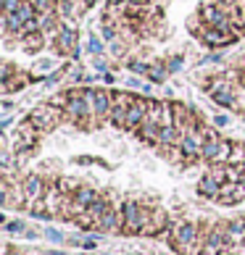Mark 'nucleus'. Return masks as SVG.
I'll use <instances>...</instances> for the list:
<instances>
[{
  "label": "nucleus",
  "mask_w": 245,
  "mask_h": 255,
  "mask_svg": "<svg viewBox=\"0 0 245 255\" xmlns=\"http://www.w3.org/2000/svg\"><path fill=\"white\" fill-rule=\"evenodd\" d=\"M238 90L235 87V79L230 74H219V77H211L206 82V92L216 106L227 108V111H243V103L238 100Z\"/></svg>",
  "instance_id": "nucleus-1"
},
{
  "label": "nucleus",
  "mask_w": 245,
  "mask_h": 255,
  "mask_svg": "<svg viewBox=\"0 0 245 255\" xmlns=\"http://www.w3.org/2000/svg\"><path fill=\"white\" fill-rule=\"evenodd\" d=\"M11 124H13V119L5 113V116H3V121H0V129H3V131H8V127H11Z\"/></svg>",
  "instance_id": "nucleus-37"
},
{
  "label": "nucleus",
  "mask_w": 245,
  "mask_h": 255,
  "mask_svg": "<svg viewBox=\"0 0 245 255\" xmlns=\"http://www.w3.org/2000/svg\"><path fill=\"white\" fill-rule=\"evenodd\" d=\"M45 237H48L50 242H55V245H63L66 242V237H63L58 229H45Z\"/></svg>",
  "instance_id": "nucleus-30"
},
{
  "label": "nucleus",
  "mask_w": 245,
  "mask_h": 255,
  "mask_svg": "<svg viewBox=\"0 0 245 255\" xmlns=\"http://www.w3.org/2000/svg\"><path fill=\"white\" fill-rule=\"evenodd\" d=\"M24 195H26V208H32L37 200H42L45 192H48V182H45L42 174H26L21 179Z\"/></svg>",
  "instance_id": "nucleus-11"
},
{
  "label": "nucleus",
  "mask_w": 245,
  "mask_h": 255,
  "mask_svg": "<svg viewBox=\"0 0 245 255\" xmlns=\"http://www.w3.org/2000/svg\"><path fill=\"white\" fill-rule=\"evenodd\" d=\"M95 69H98V74H106L108 71V63L100 58V55H95Z\"/></svg>",
  "instance_id": "nucleus-36"
},
{
  "label": "nucleus",
  "mask_w": 245,
  "mask_h": 255,
  "mask_svg": "<svg viewBox=\"0 0 245 255\" xmlns=\"http://www.w3.org/2000/svg\"><path fill=\"white\" fill-rule=\"evenodd\" d=\"M219 192H222V182H219V179H214L211 171L206 174L201 182H198V195L206 197V200H216V197H219Z\"/></svg>",
  "instance_id": "nucleus-16"
},
{
  "label": "nucleus",
  "mask_w": 245,
  "mask_h": 255,
  "mask_svg": "<svg viewBox=\"0 0 245 255\" xmlns=\"http://www.w3.org/2000/svg\"><path fill=\"white\" fill-rule=\"evenodd\" d=\"M127 69L135 74V77H148V71H150V63L145 61H137V58H129L127 61Z\"/></svg>",
  "instance_id": "nucleus-23"
},
{
  "label": "nucleus",
  "mask_w": 245,
  "mask_h": 255,
  "mask_svg": "<svg viewBox=\"0 0 245 255\" xmlns=\"http://www.w3.org/2000/svg\"><path fill=\"white\" fill-rule=\"evenodd\" d=\"M206 134H209V129H206V127L190 129V131H185V134H182L180 150L185 155V163H195V160H201V150H203V142H206Z\"/></svg>",
  "instance_id": "nucleus-7"
},
{
  "label": "nucleus",
  "mask_w": 245,
  "mask_h": 255,
  "mask_svg": "<svg viewBox=\"0 0 245 255\" xmlns=\"http://www.w3.org/2000/svg\"><path fill=\"white\" fill-rule=\"evenodd\" d=\"M150 106H153V100H150V98H137V100L129 106L127 121H124V129H127V131H137V127L145 121V116H148Z\"/></svg>",
  "instance_id": "nucleus-12"
},
{
  "label": "nucleus",
  "mask_w": 245,
  "mask_h": 255,
  "mask_svg": "<svg viewBox=\"0 0 245 255\" xmlns=\"http://www.w3.org/2000/svg\"><path fill=\"white\" fill-rule=\"evenodd\" d=\"M243 119H245V108H243Z\"/></svg>",
  "instance_id": "nucleus-41"
},
{
  "label": "nucleus",
  "mask_w": 245,
  "mask_h": 255,
  "mask_svg": "<svg viewBox=\"0 0 245 255\" xmlns=\"http://www.w3.org/2000/svg\"><path fill=\"white\" fill-rule=\"evenodd\" d=\"M53 69H55V61L53 58H42V61H37L34 63V77H40L42 79V74H53Z\"/></svg>",
  "instance_id": "nucleus-25"
},
{
  "label": "nucleus",
  "mask_w": 245,
  "mask_h": 255,
  "mask_svg": "<svg viewBox=\"0 0 245 255\" xmlns=\"http://www.w3.org/2000/svg\"><path fill=\"white\" fill-rule=\"evenodd\" d=\"M135 100H137V95L132 90H114V108H111V113H108V124H114L116 129H124L129 106Z\"/></svg>",
  "instance_id": "nucleus-8"
},
{
  "label": "nucleus",
  "mask_w": 245,
  "mask_h": 255,
  "mask_svg": "<svg viewBox=\"0 0 245 255\" xmlns=\"http://www.w3.org/2000/svg\"><path fill=\"white\" fill-rule=\"evenodd\" d=\"M34 5L37 13H48V11H55V0H29Z\"/></svg>",
  "instance_id": "nucleus-26"
},
{
  "label": "nucleus",
  "mask_w": 245,
  "mask_h": 255,
  "mask_svg": "<svg viewBox=\"0 0 245 255\" xmlns=\"http://www.w3.org/2000/svg\"><path fill=\"white\" fill-rule=\"evenodd\" d=\"M222 61V53H214V55H206V58L201 61V66H209V63H219Z\"/></svg>",
  "instance_id": "nucleus-35"
},
{
  "label": "nucleus",
  "mask_w": 245,
  "mask_h": 255,
  "mask_svg": "<svg viewBox=\"0 0 245 255\" xmlns=\"http://www.w3.org/2000/svg\"><path fill=\"white\" fill-rule=\"evenodd\" d=\"M100 79L106 82V84H114V79H116V77H114V71H106V74H100Z\"/></svg>",
  "instance_id": "nucleus-38"
},
{
  "label": "nucleus",
  "mask_w": 245,
  "mask_h": 255,
  "mask_svg": "<svg viewBox=\"0 0 245 255\" xmlns=\"http://www.w3.org/2000/svg\"><path fill=\"white\" fill-rule=\"evenodd\" d=\"M95 3H98V0H84L82 5H84V8H90V5H95Z\"/></svg>",
  "instance_id": "nucleus-40"
},
{
  "label": "nucleus",
  "mask_w": 245,
  "mask_h": 255,
  "mask_svg": "<svg viewBox=\"0 0 245 255\" xmlns=\"http://www.w3.org/2000/svg\"><path fill=\"white\" fill-rule=\"evenodd\" d=\"M0 111H3V113H11V111H13V103H11V100H3V106H0Z\"/></svg>",
  "instance_id": "nucleus-39"
},
{
  "label": "nucleus",
  "mask_w": 245,
  "mask_h": 255,
  "mask_svg": "<svg viewBox=\"0 0 245 255\" xmlns=\"http://www.w3.org/2000/svg\"><path fill=\"white\" fill-rule=\"evenodd\" d=\"M95 229L98 232H121V208H111V211L95 224Z\"/></svg>",
  "instance_id": "nucleus-18"
},
{
  "label": "nucleus",
  "mask_w": 245,
  "mask_h": 255,
  "mask_svg": "<svg viewBox=\"0 0 245 255\" xmlns=\"http://www.w3.org/2000/svg\"><path fill=\"white\" fill-rule=\"evenodd\" d=\"M5 232H8V234H26V224H24L21 219L8 221V224H5Z\"/></svg>",
  "instance_id": "nucleus-28"
},
{
  "label": "nucleus",
  "mask_w": 245,
  "mask_h": 255,
  "mask_svg": "<svg viewBox=\"0 0 245 255\" xmlns=\"http://www.w3.org/2000/svg\"><path fill=\"white\" fill-rule=\"evenodd\" d=\"M164 234H169V242H172V248L177 253H182V255L201 253V232H198V226L193 221H182L177 226H169Z\"/></svg>",
  "instance_id": "nucleus-2"
},
{
  "label": "nucleus",
  "mask_w": 245,
  "mask_h": 255,
  "mask_svg": "<svg viewBox=\"0 0 245 255\" xmlns=\"http://www.w3.org/2000/svg\"><path fill=\"white\" fill-rule=\"evenodd\" d=\"M66 121L77 127L92 124V103L87 87H71L69 90V106H66Z\"/></svg>",
  "instance_id": "nucleus-3"
},
{
  "label": "nucleus",
  "mask_w": 245,
  "mask_h": 255,
  "mask_svg": "<svg viewBox=\"0 0 245 255\" xmlns=\"http://www.w3.org/2000/svg\"><path fill=\"white\" fill-rule=\"evenodd\" d=\"M108 211H111V200H108V195H98V200L87 208V216L98 224V221L103 219V216L108 213Z\"/></svg>",
  "instance_id": "nucleus-19"
},
{
  "label": "nucleus",
  "mask_w": 245,
  "mask_h": 255,
  "mask_svg": "<svg viewBox=\"0 0 245 255\" xmlns=\"http://www.w3.org/2000/svg\"><path fill=\"white\" fill-rule=\"evenodd\" d=\"M87 92H90V103H92V124L108 121V113L114 108V90L87 87Z\"/></svg>",
  "instance_id": "nucleus-5"
},
{
  "label": "nucleus",
  "mask_w": 245,
  "mask_h": 255,
  "mask_svg": "<svg viewBox=\"0 0 245 255\" xmlns=\"http://www.w3.org/2000/svg\"><path fill=\"white\" fill-rule=\"evenodd\" d=\"M108 50L116 55V58H121V55H124V42L121 40H114V42H108Z\"/></svg>",
  "instance_id": "nucleus-32"
},
{
  "label": "nucleus",
  "mask_w": 245,
  "mask_h": 255,
  "mask_svg": "<svg viewBox=\"0 0 245 255\" xmlns=\"http://www.w3.org/2000/svg\"><path fill=\"white\" fill-rule=\"evenodd\" d=\"M198 37H201V42L206 45V48H211V50H222V48L235 45L240 40V34L235 29H216V26H206Z\"/></svg>",
  "instance_id": "nucleus-9"
},
{
  "label": "nucleus",
  "mask_w": 245,
  "mask_h": 255,
  "mask_svg": "<svg viewBox=\"0 0 245 255\" xmlns=\"http://www.w3.org/2000/svg\"><path fill=\"white\" fill-rule=\"evenodd\" d=\"M222 142H224V139L219 137V131L209 129L206 142H203V150H201V160H206V163H214V158L219 155V150H222Z\"/></svg>",
  "instance_id": "nucleus-15"
},
{
  "label": "nucleus",
  "mask_w": 245,
  "mask_h": 255,
  "mask_svg": "<svg viewBox=\"0 0 245 255\" xmlns=\"http://www.w3.org/2000/svg\"><path fill=\"white\" fill-rule=\"evenodd\" d=\"M16 71H18V69H16L13 63H5V66H3V79H0V82H8V79H11Z\"/></svg>",
  "instance_id": "nucleus-34"
},
{
  "label": "nucleus",
  "mask_w": 245,
  "mask_h": 255,
  "mask_svg": "<svg viewBox=\"0 0 245 255\" xmlns=\"http://www.w3.org/2000/svg\"><path fill=\"white\" fill-rule=\"evenodd\" d=\"M127 90H143V92H150V87L140 82V77H129V79H127Z\"/></svg>",
  "instance_id": "nucleus-29"
},
{
  "label": "nucleus",
  "mask_w": 245,
  "mask_h": 255,
  "mask_svg": "<svg viewBox=\"0 0 245 255\" xmlns=\"http://www.w3.org/2000/svg\"><path fill=\"white\" fill-rule=\"evenodd\" d=\"M29 121L42 131V134H48V131H53L58 124H63V121H66V111L58 108V106H53V103H45V106L32 108Z\"/></svg>",
  "instance_id": "nucleus-4"
},
{
  "label": "nucleus",
  "mask_w": 245,
  "mask_h": 255,
  "mask_svg": "<svg viewBox=\"0 0 245 255\" xmlns=\"http://www.w3.org/2000/svg\"><path fill=\"white\" fill-rule=\"evenodd\" d=\"M224 232H227V240L232 248L245 245V219H232L230 224H224Z\"/></svg>",
  "instance_id": "nucleus-17"
},
{
  "label": "nucleus",
  "mask_w": 245,
  "mask_h": 255,
  "mask_svg": "<svg viewBox=\"0 0 245 255\" xmlns=\"http://www.w3.org/2000/svg\"><path fill=\"white\" fill-rule=\"evenodd\" d=\"M74 3H79V0H55V11H58L61 18H71L74 16Z\"/></svg>",
  "instance_id": "nucleus-22"
},
{
  "label": "nucleus",
  "mask_w": 245,
  "mask_h": 255,
  "mask_svg": "<svg viewBox=\"0 0 245 255\" xmlns=\"http://www.w3.org/2000/svg\"><path fill=\"white\" fill-rule=\"evenodd\" d=\"M211 124L222 129V127H230V124H232V119H230V116H224V113H216V116L211 119Z\"/></svg>",
  "instance_id": "nucleus-31"
},
{
  "label": "nucleus",
  "mask_w": 245,
  "mask_h": 255,
  "mask_svg": "<svg viewBox=\"0 0 245 255\" xmlns=\"http://www.w3.org/2000/svg\"><path fill=\"white\" fill-rule=\"evenodd\" d=\"M87 50H90L92 55H103V53H106V45H103V37H100V34L92 32V34L87 37Z\"/></svg>",
  "instance_id": "nucleus-24"
},
{
  "label": "nucleus",
  "mask_w": 245,
  "mask_h": 255,
  "mask_svg": "<svg viewBox=\"0 0 245 255\" xmlns=\"http://www.w3.org/2000/svg\"><path fill=\"white\" fill-rule=\"evenodd\" d=\"M21 45H24L26 53H40L45 48V34L42 32H29V34L21 37Z\"/></svg>",
  "instance_id": "nucleus-20"
},
{
  "label": "nucleus",
  "mask_w": 245,
  "mask_h": 255,
  "mask_svg": "<svg viewBox=\"0 0 245 255\" xmlns=\"http://www.w3.org/2000/svg\"><path fill=\"white\" fill-rule=\"evenodd\" d=\"M166 77H169V69H166V63H150L148 82H164Z\"/></svg>",
  "instance_id": "nucleus-21"
},
{
  "label": "nucleus",
  "mask_w": 245,
  "mask_h": 255,
  "mask_svg": "<svg viewBox=\"0 0 245 255\" xmlns=\"http://www.w3.org/2000/svg\"><path fill=\"white\" fill-rule=\"evenodd\" d=\"M53 45H55V50H58V55L79 58V34H77V29H74L71 24L61 21L58 32H55V37H53Z\"/></svg>",
  "instance_id": "nucleus-6"
},
{
  "label": "nucleus",
  "mask_w": 245,
  "mask_h": 255,
  "mask_svg": "<svg viewBox=\"0 0 245 255\" xmlns=\"http://www.w3.org/2000/svg\"><path fill=\"white\" fill-rule=\"evenodd\" d=\"M121 232L124 234H140L143 232V205L137 200L121 203Z\"/></svg>",
  "instance_id": "nucleus-10"
},
{
  "label": "nucleus",
  "mask_w": 245,
  "mask_h": 255,
  "mask_svg": "<svg viewBox=\"0 0 245 255\" xmlns=\"http://www.w3.org/2000/svg\"><path fill=\"white\" fill-rule=\"evenodd\" d=\"M18 5H21V0H3V11L5 13H16Z\"/></svg>",
  "instance_id": "nucleus-33"
},
{
  "label": "nucleus",
  "mask_w": 245,
  "mask_h": 255,
  "mask_svg": "<svg viewBox=\"0 0 245 255\" xmlns=\"http://www.w3.org/2000/svg\"><path fill=\"white\" fill-rule=\"evenodd\" d=\"M216 200H219L222 205H238V203H243L245 200V184L243 182H224Z\"/></svg>",
  "instance_id": "nucleus-13"
},
{
  "label": "nucleus",
  "mask_w": 245,
  "mask_h": 255,
  "mask_svg": "<svg viewBox=\"0 0 245 255\" xmlns=\"http://www.w3.org/2000/svg\"><path fill=\"white\" fill-rule=\"evenodd\" d=\"M158 134H161V124L153 116H145V121L137 127V137L148 145H158Z\"/></svg>",
  "instance_id": "nucleus-14"
},
{
  "label": "nucleus",
  "mask_w": 245,
  "mask_h": 255,
  "mask_svg": "<svg viewBox=\"0 0 245 255\" xmlns=\"http://www.w3.org/2000/svg\"><path fill=\"white\" fill-rule=\"evenodd\" d=\"M164 63H166L169 74H177V71H180L182 66H185V58H182V55H172V58H166Z\"/></svg>",
  "instance_id": "nucleus-27"
}]
</instances>
